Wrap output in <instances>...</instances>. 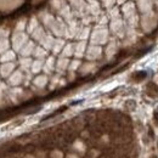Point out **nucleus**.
Listing matches in <instances>:
<instances>
[{
  "label": "nucleus",
  "mask_w": 158,
  "mask_h": 158,
  "mask_svg": "<svg viewBox=\"0 0 158 158\" xmlns=\"http://www.w3.org/2000/svg\"><path fill=\"white\" fill-rule=\"evenodd\" d=\"M49 80H50L49 76L40 73L38 76H34L31 88H32V90H44L49 85Z\"/></svg>",
  "instance_id": "13"
},
{
  "label": "nucleus",
  "mask_w": 158,
  "mask_h": 158,
  "mask_svg": "<svg viewBox=\"0 0 158 158\" xmlns=\"http://www.w3.org/2000/svg\"><path fill=\"white\" fill-rule=\"evenodd\" d=\"M108 29L112 37L117 38V39H124L125 33H127V24L125 21L123 20V17H119L116 20H111L108 23Z\"/></svg>",
  "instance_id": "3"
},
{
  "label": "nucleus",
  "mask_w": 158,
  "mask_h": 158,
  "mask_svg": "<svg viewBox=\"0 0 158 158\" xmlns=\"http://www.w3.org/2000/svg\"><path fill=\"white\" fill-rule=\"evenodd\" d=\"M106 15L108 17V20H116V19H119L122 17V14H120V7L119 6H113L111 7L110 10H106Z\"/></svg>",
  "instance_id": "34"
},
{
  "label": "nucleus",
  "mask_w": 158,
  "mask_h": 158,
  "mask_svg": "<svg viewBox=\"0 0 158 158\" xmlns=\"http://www.w3.org/2000/svg\"><path fill=\"white\" fill-rule=\"evenodd\" d=\"M91 26H81L80 31L78 32L77 37H76V41H88L90 38V34H91Z\"/></svg>",
  "instance_id": "26"
},
{
  "label": "nucleus",
  "mask_w": 158,
  "mask_h": 158,
  "mask_svg": "<svg viewBox=\"0 0 158 158\" xmlns=\"http://www.w3.org/2000/svg\"><path fill=\"white\" fill-rule=\"evenodd\" d=\"M39 26H40V22H39L38 16H37V15L31 16V17L28 19V22H27V29H26V32L31 35V34H32Z\"/></svg>",
  "instance_id": "28"
},
{
  "label": "nucleus",
  "mask_w": 158,
  "mask_h": 158,
  "mask_svg": "<svg viewBox=\"0 0 158 158\" xmlns=\"http://www.w3.org/2000/svg\"><path fill=\"white\" fill-rule=\"evenodd\" d=\"M37 16H38V19H39L40 24H41L46 31H49V28L51 27V24L54 23V21L56 20V15H54V14H52L51 11H49V10H41Z\"/></svg>",
  "instance_id": "10"
},
{
  "label": "nucleus",
  "mask_w": 158,
  "mask_h": 158,
  "mask_svg": "<svg viewBox=\"0 0 158 158\" xmlns=\"http://www.w3.org/2000/svg\"><path fill=\"white\" fill-rule=\"evenodd\" d=\"M16 69H17V62L0 63V77H1V79L6 80Z\"/></svg>",
  "instance_id": "14"
},
{
  "label": "nucleus",
  "mask_w": 158,
  "mask_h": 158,
  "mask_svg": "<svg viewBox=\"0 0 158 158\" xmlns=\"http://www.w3.org/2000/svg\"><path fill=\"white\" fill-rule=\"evenodd\" d=\"M33 57H20L17 59V68L21 69L23 73L26 72H31V67L33 63Z\"/></svg>",
  "instance_id": "22"
},
{
  "label": "nucleus",
  "mask_w": 158,
  "mask_h": 158,
  "mask_svg": "<svg viewBox=\"0 0 158 158\" xmlns=\"http://www.w3.org/2000/svg\"><path fill=\"white\" fill-rule=\"evenodd\" d=\"M66 43H67V40L63 39V38H56L55 39V43H54V46H52V49H51V54H52V56H57L59 57L60 55H61V52H62V50H63V48H64V45H66Z\"/></svg>",
  "instance_id": "25"
},
{
  "label": "nucleus",
  "mask_w": 158,
  "mask_h": 158,
  "mask_svg": "<svg viewBox=\"0 0 158 158\" xmlns=\"http://www.w3.org/2000/svg\"><path fill=\"white\" fill-rule=\"evenodd\" d=\"M61 57H67V59H71L74 56V41H67L61 55Z\"/></svg>",
  "instance_id": "29"
},
{
  "label": "nucleus",
  "mask_w": 158,
  "mask_h": 158,
  "mask_svg": "<svg viewBox=\"0 0 158 158\" xmlns=\"http://www.w3.org/2000/svg\"><path fill=\"white\" fill-rule=\"evenodd\" d=\"M31 37L27 32H12L11 37H10V41H11V49L17 52H20V50L29 41Z\"/></svg>",
  "instance_id": "5"
},
{
  "label": "nucleus",
  "mask_w": 158,
  "mask_h": 158,
  "mask_svg": "<svg viewBox=\"0 0 158 158\" xmlns=\"http://www.w3.org/2000/svg\"><path fill=\"white\" fill-rule=\"evenodd\" d=\"M38 44L35 41H33L32 39H29V41L22 48L19 52V56L20 57H32L33 56V52H34V49Z\"/></svg>",
  "instance_id": "20"
},
{
  "label": "nucleus",
  "mask_w": 158,
  "mask_h": 158,
  "mask_svg": "<svg viewBox=\"0 0 158 158\" xmlns=\"http://www.w3.org/2000/svg\"><path fill=\"white\" fill-rule=\"evenodd\" d=\"M102 10L103 9H102L100 1H98V0H90V1H88V15L98 19L101 14H103Z\"/></svg>",
  "instance_id": "17"
},
{
  "label": "nucleus",
  "mask_w": 158,
  "mask_h": 158,
  "mask_svg": "<svg viewBox=\"0 0 158 158\" xmlns=\"http://www.w3.org/2000/svg\"><path fill=\"white\" fill-rule=\"evenodd\" d=\"M27 22H28V19H26V17H22L20 20H17L15 22V24H14L12 32H26Z\"/></svg>",
  "instance_id": "33"
},
{
  "label": "nucleus",
  "mask_w": 158,
  "mask_h": 158,
  "mask_svg": "<svg viewBox=\"0 0 158 158\" xmlns=\"http://www.w3.org/2000/svg\"><path fill=\"white\" fill-rule=\"evenodd\" d=\"M64 4H67V0H50V9H51V12H52L54 15L57 14Z\"/></svg>",
  "instance_id": "35"
},
{
  "label": "nucleus",
  "mask_w": 158,
  "mask_h": 158,
  "mask_svg": "<svg viewBox=\"0 0 158 158\" xmlns=\"http://www.w3.org/2000/svg\"><path fill=\"white\" fill-rule=\"evenodd\" d=\"M43 67H44V61L43 60H33L32 67H31V72L33 76H38L40 73H43Z\"/></svg>",
  "instance_id": "32"
},
{
  "label": "nucleus",
  "mask_w": 158,
  "mask_h": 158,
  "mask_svg": "<svg viewBox=\"0 0 158 158\" xmlns=\"http://www.w3.org/2000/svg\"><path fill=\"white\" fill-rule=\"evenodd\" d=\"M56 59L55 56L52 55H49V57L44 61V67H43V73L51 77L54 73H55V69H56Z\"/></svg>",
  "instance_id": "16"
},
{
  "label": "nucleus",
  "mask_w": 158,
  "mask_h": 158,
  "mask_svg": "<svg viewBox=\"0 0 158 158\" xmlns=\"http://www.w3.org/2000/svg\"><path fill=\"white\" fill-rule=\"evenodd\" d=\"M10 49H11V41H10V38L0 39V55H2L4 52L9 51Z\"/></svg>",
  "instance_id": "39"
},
{
  "label": "nucleus",
  "mask_w": 158,
  "mask_h": 158,
  "mask_svg": "<svg viewBox=\"0 0 158 158\" xmlns=\"http://www.w3.org/2000/svg\"><path fill=\"white\" fill-rule=\"evenodd\" d=\"M51 157L52 158H63V155L60 153V151H54V153L51 155Z\"/></svg>",
  "instance_id": "41"
},
{
  "label": "nucleus",
  "mask_w": 158,
  "mask_h": 158,
  "mask_svg": "<svg viewBox=\"0 0 158 158\" xmlns=\"http://www.w3.org/2000/svg\"><path fill=\"white\" fill-rule=\"evenodd\" d=\"M81 60L79 59H73L71 60V62H69V66H68V71L67 72H78L79 68H80V66H81Z\"/></svg>",
  "instance_id": "37"
},
{
  "label": "nucleus",
  "mask_w": 158,
  "mask_h": 158,
  "mask_svg": "<svg viewBox=\"0 0 158 158\" xmlns=\"http://www.w3.org/2000/svg\"><path fill=\"white\" fill-rule=\"evenodd\" d=\"M55 39H56V38H55L50 32H48V33L44 35V38L38 43V45L43 46L45 50H48V51L50 52V51H51V49H52V46H54Z\"/></svg>",
  "instance_id": "23"
},
{
  "label": "nucleus",
  "mask_w": 158,
  "mask_h": 158,
  "mask_svg": "<svg viewBox=\"0 0 158 158\" xmlns=\"http://www.w3.org/2000/svg\"><path fill=\"white\" fill-rule=\"evenodd\" d=\"M46 33H48V31H46V29L40 24L39 27H38V28H37V29H35V31H34L29 37H31V39L33 40V41H35V43L38 44L40 40L44 38V35H45Z\"/></svg>",
  "instance_id": "31"
},
{
  "label": "nucleus",
  "mask_w": 158,
  "mask_h": 158,
  "mask_svg": "<svg viewBox=\"0 0 158 158\" xmlns=\"http://www.w3.org/2000/svg\"><path fill=\"white\" fill-rule=\"evenodd\" d=\"M135 4H136L138 11L141 15L151 12L155 9V0H136Z\"/></svg>",
  "instance_id": "15"
},
{
  "label": "nucleus",
  "mask_w": 158,
  "mask_h": 158,
  "mask_svg": "<svg viewBox=\"0 0 158 158\" xmlns=\"http://www.w3.org/2000/svg\"><path fill=\"white\" fill-rule=\"evenodd\" d=\"M11 34H12V29L7 24H1L0 26V39L10 38Z\"/></svg>",
  "instance_id": "38"
},
{
  "label": "nucleus",
  "mask_w": 158,
  "mask_h": 158,
  "mask_svg": "<svg viewBox=\"0 0 158 158\" xmlns=\"http://www.w3.org/2000/svg\"><path fill=\"white\" fill-rule=\"evenodd\" d=\"M9 100L11 102V105H17L21 101L24 100L26 96V90L23 86H16V88H9Z\"/></svg>",
  "instance_id": "9"
},
{
  "label": "nucleus",
  "mask_w": 158,
  "mask_h": 158,
  "mask_svg": "<svg viewBox=\"0 0 158 158\" xmlns=\"http://www.w3.org/2000/svg\"><path fill=\"white\" fill-rule=\"evenodd\" d=\"M125 24H127V27H128V28L136 29L139 26H140V15L136 14V15H134L133 17H130V19L125 20Z\"/></svg>",
  "instance_id": "36"
},
{
  "label": "nucleus",
  "mask_w": 158,
  "mask_h": 158,
  "mask_svg": "<svg viewBox=\"0 0 158 158\" xmlns=\"http://www.w3.org/2000/svg\"><path fill=\"white\" fill-rule=\"evenodd\" d=\"M69 62H71V59L59 56V57L56 59V69H55V73L61 74V76H64V74L67 73V71H68Z\"/></svg>",
  "instance_id": "18"
},
{
  "label": "nucleus",
  "mask_w": 158,
  "mask_h": 158,
  "mask_svg": "<svg viewBox=\"0 0 158 158\" xmlns=\"http://www.w3.org/2000/svg\"><path fill=\"white\" fill-rule=\"evenodd\" d=\"M158 24V15L156 11H151L143 15H140V26L145 33H151Z\"/></svg>",
  "instance_id": "2"
},
{
  "label": "nucleus",
  "mask_w": 158,
  "mask_h": 158,
  "mask_svg": "<svg viewBox=\"0 0 158 158\" xmlns=\"http://www.w3.org/2000/svg\"><path fill=\"white\" fill-rule=\"evenodd\" d=\"M120 14H122V17L123 20H128L130 17H133L134 15L138 14V9H136V4L134 1H130L128 0L125 4H123L120 6Z\"/></svg>",
  "instance_id": "11"
},
{
  "label": "nucleus",
  "mask_w": 158,
  "mask_h": 158,
  "mask_svg": "<svg viewBox=\"0 0 158 158\" xmlns=\"http://www.w3.org/2000/svg\"><path fill=\"white\" fill-rule=\"evenodd\" d=\"M155 9H156V14L158 15V0H155Z\"/></svg>",
  "instance_id": "43"
},
{
  "label": "nucleus",
  "mask_w": 158,
  "mask_h": 158,
  "mask_svg": "<svg viewBox=\"0 0 158 158\" xmlns=\"http://www.w3.org/2000/svg\"><path fill=\"white\" fill-rule=\"evenodd\" d=\"M88 41H74V59L81 60L85 56L86 52V48H88Z\"/></svg>",
  "instance_id": "21"
},
{
  "label": "nucleus",
  "mask_w": 158,
  "mask_h": 158,
  "mask_svg": "<svg viewBox=\"0 0 158 158\" xmlns=\"http://www.w3.org/2000/svg\"><path fill=\"white\" fill-rule=\"evenodd\" d=\"M127 1H128V0H116V5H117V6H119V7H120V6H122L123 4H125Z\"/></svg>",
  "instance_id": "42"
},
{
  "label": "nucleus",
  "mask_w": 158,
  "mask_h": 158,
  "mask_svg": "<svg viewBox=\"0 0 158 158\" xmlns=\"http://www.w3.org/2000/svg\"><path fill=\"white\" fill-rule=\"evenodd\" d=\"M111 33L108 29V26L102 27V26H94V28L91 29V34L89 38V44L91 45H106L110 39H111Z\"/></svg>",
  "instance_id": "1"
},
{
  "label": "nucleus",
  "mask_w": 158,
  "mask_h": 158,
  "mask_svg": "<svg viewBox=\"0 0 158 158\" xmlns=\"http://www.w3.org/2000/svg\"><path fill=\"white\" fill-rule=\"evenodd\" d=\"M130 1H134V2H135V1H136V0H130Z\"/></svg>",
  "instance_id": "46"
},
{
  "label": "nucleus",
  "mask_w": 158,
  "mask_h": 158,
  "mask_svg": "<svg viewBox=\"0 0 158 158\" xmlns=\"http://www.w3.org/2000/svg\"><path fill=\"white\" fill-rule=\"evenodd\" d=\"M103 57V48L100 45H91L89 44L86 48V52L84 59L90 62H96Z\"/></svg>",
  "instance_id": "7"
},
{
  "label": "nucleus",
  "mask_w": 158,
  "mask_h": 158,
  "mask_svg": "<svg viewBox=\"0 0 158 158\" xmlns=\"http://www.w3.org/2000/svg\"><path fill=\"white\" fill-rule=\"evenodd\" d=\"M7 93H9L7 84L5 81H1V84H0V108H5L9 105H11Z\"/></svg>",
  "instance_id": "19"
},
{
  "label": "nucleus",
  "mask_w": 158,
  "mask_h": 158,
  "mask_svg": "<svg viewBox=\"0 0 158 158\" xmlns=\"http://www.w3.org/2000/svg\"><path fill=\"white\" fill-rule=\"evenodd\" d=\"M99 1L102 9H105V10H110L111 7L116 6V0H99Z\"/></svg>",
  "instance_id": "40"
},
{
  "label": "nucleus",
  "mask_w": 158,
  "mask_h": 158,
  "mask_svg": "<svg viewBox=\"0 0 158 158\" xmlns=\"http://www.w3.org/2000/svg\"><path fill=\"white\" fill-rule=\"evenodd\" d=\"M55 38H63V39L68 40V27L67 23L62 20L61 17L56 16V20L54 21V23L51 24V27L49 28V31Z\"/></svg>",
  "instance_id": "4"
},
{
  "label": "nucleus",
  "mask_w": 158,
  "mask_h": 158,
  "mask_svg": "<svg viewBox=\"0 0 158 158\" xmlns=\"http://www.w3.org/2000/svg\"><path fill=\"white\" fill-rule=\"evenodd\" d=\"M96 62H90V61H86L84 63H81L80 68H79V73L81 76H86V74H90V73H94L96 71Z\"/></svg>",
  "instance_id": "24"
},
{
  "label": "nucleus",
  "mask_w": 158,
  "mask_h": 158,
  "mask_svg": "<svg viewBox=\"0 0 158 158\" xmlns=\"http://www.w3.org/2000/svg\"><path fill=\"white\" fill-rule=\"evenodd\" d=\"M119 41L117 38H114V37H111V39L110 41L106 44V48L103 49V55H105V57L106 60H112L114 56H116V54L118 52L119 50Z\"/></svg>",
  "instance_id": "8"
},
{
  "label": "nucleus",
  "mask_w": 158,
  "mask_h": 158,
  "mask_svg": "<svg viewBox=\"0 0 158 158\" xmlns=\"http://www.w3.org/2000/svg\"><path fill=\"white\" fill-rule=\"evenodd\" d=\"M67 158H77V157H76V155H68Z\"/></svg>",
  "instance_id": "44"
},
{
  "label": "nucleus",
  "mask_w": 158,
  "mask_h": 158,
  "mask_svg": "<svg viewBox=\"0 0 158 158\" xmlns=\"http://www.w3.org/2000/svg\"><path fill=\"white\" fill-rule=\"evenodd\" d=\"M19 55L17 52H15L12 49H10L9 51L4 52L2 55H0V63H9V62H17Z\"/></svg>",
  "instance_id": "27"
},
{
  "label": "nucleus",
  "mask_w": 158,
  "mask_h": 158,
  "mask_svg": "<svg viewBox=\"0 0 158 158\" xmlns=\"http://www.w3.org/2000/svg\"><path fill=\"white\" fill-rule=\"evenodd\" d=\"M1 80H2V79H1V77H0V84H1Z\"/></svg>",
  "instance_id": "45"
},
{
  "label": "nucleus",
  "mask_w": 158,
  "mask_h": 158,
  "mask_svg": "<svg viewBox=\"0 0 158 158\" xmlns=\"http://www.w3.org/2000/svg\"><path fill=\"white\" fill-rule=\"evenodd\" d=\"M49 51L48 50H45L43 46H40V45H37L35 46V49H34V52H33V59L34 60H43V61H45V60L49 57Z\"/></svg>",
  "instance_id": "30"
},
{
  "label": "nucleus",
  "mask_w": 158,
  "mask_h": 158,
  "mask_svg": "<svg viewBox=\"0 0 158 158\" xmlns=\"http://www.w3.org/2000/svg\"><path fill=\"white\" fill-rule=\"evenodd\" d=\"M23 78H24V73L21 69H16L9 78L5 80V83L7 84L9 88H16V86H22L23 84Z\"/></svg>",
  "instance_id": "12"
},
{
  "label": "nucleus",
  "mask_w": 158,
  "mask_h": 158,
  "mask_svg": "<svg viewBox=\"0 0 158 158\" xmlns=\"http://www.w3.org/2000/svg\"><path fill=\"white\" fill-rule=\"evenodd\" d=\"M86 1H90V0H86ZM98 1H99V0H98Z\"/></svg>",
  "instance_id": "47"
},
{
  "label": "nucleus",
  "mask_w": 158,
  "mask_h": 158,
  "mask_svg": "<svg viewBox=\"0 0 158 158\" xmlns=\"http://www.w3.org/2000/svg\"><path fill=\"white\" fill-rule=\"evenodd\" d=\"M67 2L78 20H81L83 17L88 16V1L86 0H67Z\"/></svg>",
  "instance_id": "6"
}]
</instances>
